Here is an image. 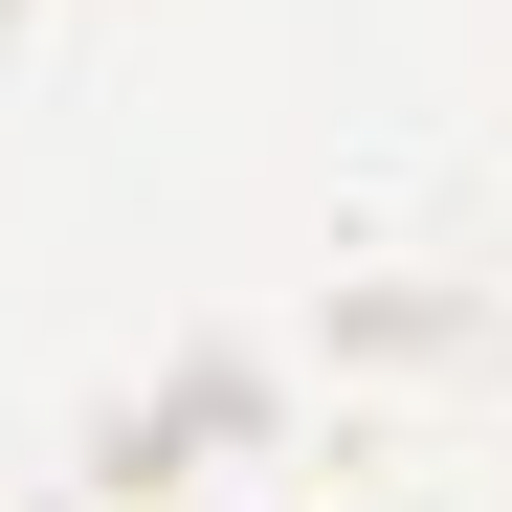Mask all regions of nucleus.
Instances as JSON below:
<instances>
[]
</instances>
